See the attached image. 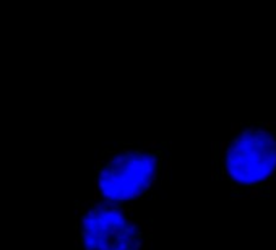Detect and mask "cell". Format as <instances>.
<instances>
[{"instance_id": "cell-1", "label": "cell", "mask_w": 276, "mask_h": 250, "mask_svg": "<svg viewBox=\"0 0 276 250\" xmlns=\"http://www.w3.org/2000/svg\"><path fill=\"white\" fill-rule=\"evenodd\" d=\"M247 190H249V198H262L265 193L263 187H249Z\"/></svg>"}, {"instance_id": "cell-10", "label": "cell", "mask_w": 276, "mask_h": 250, "mask_svg": "<svg viewBox=\"0 0 276 250\" xmlns=\"http://www.w3.org/2000/svg\"><path fill=\"white\" fill-rule=\"evenodd\" d=\"M159 175H161V180H163V182H166V180L169 179V170L163 169V170H161V174H159Z\"/></svg>"}, {"instance_id": "cell-2", "label": "cell", "mask_w": 276, "mask_h": 250, "mask_svg": "<svg viewBox=\"0 0 276 250\" xmlns=\"http://www.w3.org/2000/svg\"><path fill=\"white\" fill-rule=\"evenodd\" d=\"M271 133H273V130H268V128H265V127H262V125H260V127H257V135L260 136L262 141H265Z\"/></svg>"}, {"instance_id": "cell-8", "label": "cell", "mask_w": 276, "mask_h": 250, "mask_svg": "<svg viewBox=\"0 0 276 250\" xmlns=\"http://www.w3.org/2000/svg\"><path fill=\"white\" fill-rule=\"evenodd\" d=\"M101 198L104 201H107V200H111V190L109 189H106V190H101Z\"/></svg>"}, {"instance_id": "cell-9", "label": "cell", "mask_w": 276, "mask_h": 250, "mask_svg": "<svg viewBox=\"0 0 276 250\" xmlns=\"http://www.w3.org/2000/svg\"><path fill=\"white\" fill-rule=\"evenodd\" d=\"M130 248V245L125 240H119V244H117V250H128Z\"/></svg>"}, {"instance_id": "cell-11", "label": "cell", "mask_w": 276, "mask_h": 250, "mask_svg": "<svg viewBox=\"0 0 276 250\" xmlns=\"http://www.w3.org/2000/svg\"><path fill=\"white\" fill-rule=\"evenodd\" d=\"M143 232H145L146 236H151L153 234V227L149 224H145V226H143Z\"/></svg>"}, {"instance_id": "cell-7", "label": "cell", "mask_w": 276, "mask_h": 250, "mask_svg": "<svg viewBox=\"0 0 276 250\" xmlns=\"http://www.w3.org/2000/svg\"><path fill=\"white\" fill-rule=\"evenodd\" d=\"M163 162H164V169H166V170H169V172H171V169H172V161H171L169 158L163 156Z\"/></svg>"}, {"instance_id": "cell-4", "label": "cell", "mask_w": 276, "mask_h": 250, "mask_svg": "<svg viewBox=\"0 0 276 250\" xmlns=\"http://www.w3.org/2000/svg\"><path fill=\"white\" fill-rule=\"evenodd\" d=\"M229 189H231V192L235 193V195H237V193H240V192H244V190H247V189H242V187H240L239 184H235V182H232Z\"/></svg>"}, {"instance_id": "cell-6", "label": "cell", "mask_w": 276, "mask_h": 250, "mask_svg": "<svg viewBox=\"0 0 276 250\" xmlns=\"http://www.w3.org/2000/svg\"><path fill=\"white\" fill-rule=\"evenodd\" d=\"M239 130H240V123H239V122H231V133H232V135H237Z\"/></svg>"}, {"instance_id": "cell-13", "label": "cell", "mask_w": 276, "mask_h": 250, "mask_svg": "<svg viewBox=\"0 0 276 250\" xmlns=\"http://www.w3.org/2000/svg\"><path fill=\"white\" fill-rule=\"evenodd\" d=\"M153 244H154V240H153L151 237H148L146 240H145V247H146V248H151V247H153Z\"/></svg>"}, {"instance_id": "cell-15", "label": "cell", "mask_w": 276, "mask_h": 250, "mask_svg": "<svg viewBox=\"0 0 276 250\" xmlns=\"http://www.w3.org/2000/svg\"><path fill=\"white\" fill-rule=\"evenodd\" d=\"M143 250H149V248H146V247H143Z\"/></svg>"}, {"instance_id": "cell-14", "label": "cell", "mask_w": 276, "mask_h": 250, "mask_svg": "<svg viewBox=\"0 0 276 250\" xmlns=\"http://www.w3.org/2000/svg\"><path fill=\"white\" fill-rule=\"evenodd\" d=\"M271 166L276 167V151H273V154H271Z\"/></svg>"}, {"instance_id": "cell-16", "label": "cell", "mask_w": 276, "mask_h": 250, "mask_svg": "<svg viewBox=\"0 0 276 250\" xmlns=\"http://www.w3.org/2000/svg\"><path fill=\"white\" fill-rule=\"evenodd\" d=\"M128 250H132V248H128Z\"/></svg>"}, {"instance_id": "cell-3", "label": "cell", "mask_w": 276, "mask_h": 250, "mask_svg": "<svg viewBox=\"0 0 276 250\" xmlns=\"http://www.w3.org/2000/svg\"><path fill=\"white\" fill-rule=\"evenodd\" d=\"M158 148V140H153V141H145V143L141 145V150H151L154 151Z\"/></svg>"}, {"instance_id": "cell-12", "label": "cell", "mask_w": 276, "mask_h": 250, "mask_svg": "<svg viewBox=\"0 0 276 250\" xmlns=\"http://www.w3.org/2000/svg\"><path fill=\"white\" fill-rule=\"evenodd\" d=\"M260 125H262V127H265V128H268V130H271L276 123H274V122H262Z\"/></svg>"}, {"instance_id": "cell-5", "label": "cell", "mask_w": 276, "mask_h": 250, "mask_svg": "<svg viewBox=\"0 0 276 250\" xmlns=\"http://www.w3.org/2000/svg\"><path fill=\"white\" fill-rule=\"evenodd\" d=\"M143 247H145V242H143L141 239H136L133 247H132V250H143Z\"/></svg>"}]
</instances>
